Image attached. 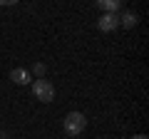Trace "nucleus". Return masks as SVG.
<instances>
[{"instance_id":"1","label":"nucleus","mask_w":149,"mask_h":139,"mask_svg":"<svg viewBox=\"0 0 149 139\" xmlns=\"http://www.w3.org/2000/svg\"><path fill=\"white\" fill-rule=\"evenodd\" d=\"M62 127H65V132H67L70 137H77V134L85 132L87 117L82 112H67V114H65V119H62Z\"/></svg>"},{"instance_id":"2","label":"nucleus","mask_w":149,"mask_h":139,"mask_svg":"<svg viewBox=\"0 0 149 139\" xmlns=\"http://www.w3.org/2000/svg\"><path fill=\"white\" fill-rule=\"evenodd\" d=\"M32 95H35V99L47 104V102L55 99V85L50 80H35L32 82Z\"/></svg>"},{"instance_id":"3","label":"nucleus","mask_w":149,"mask_h":139,"mask_svg":"<svg viewBox=\"0 0 149 139\" xmlns=\"http://www.w3.org/2000/svg\"><path fill=\"white\" fill-rule=\"evenodd\" d=\"M97 27L102 32H114L119 27V15H114V13H102L100 20H97Z\"/></svg>"},{"instance_id":"4","label":"nucleus","mask_w":149,"mask_h":139,"mask_svg":"<svg viewBox=\"0 0 149 139\" xmlns=\"http://www.w3.org/2000/svg\"><path fill=\"white\" fill-rule=\"evenodd\" d=\"M10 80L15 82V85L22 87V85H30V82H32V75L27 72L25 67H13V70H10Z\"/></svg>"},{"instance_id":"5","label":"nucleus","mask_w":149,"mask_h":139,"mask_svg":"<svg viewBox=\"0 0 149 139\" xmlns=\"http://www.w3.org/2000/svg\"><path fill=\"white\" fill-rule=\"evenodd\" d=\"M97 8H100V10H104V13H114V15H117V10L122 8V0H100V3H97Z\"/></svg>"},{"instance_id":"6","label":"nucleus","mask_w":149,"mask_h":139,"mask_svg":"<svg viewBox=\"0 0 149 139\" xmlns=\"http://www.w3.org/2000/svg\"><path fill=\"white\" fill-rule=\"evenodd\" d=\"M137 22H139L137 13H124V15L119 17V25H124V27H134Z\"/></svg>"},{"instance_id":"7","label":"nucleus","mask_w":149,"mask_h":139,"mask_svg":"<svg viewBox=\"0 0 149 139\" xmlns=\"http://www.w3.org/2000/svg\"><path fill=\"white\" fill-rule=\"evenodd\" d=\"M45 72H47V65H42V62H37L35 67H32V72H30V75H35L37 80H45Z\"/></svg>"},{"instance_id":"8","label":"nucleus","mask_w":149,"mask_h":139,"mask_svg":"<svg viewBox=\"0 0 149 139\" xmlns=\"http://www.w3.org/2000/svg\"><path fill=\"white\" fill-rule=\"evenodd\" d=\"M129 139H147V134H134V137H129Z\"/></svg>"}]
</instances>
